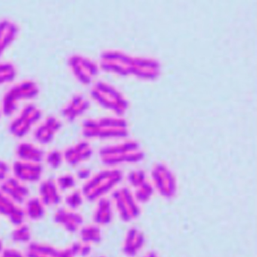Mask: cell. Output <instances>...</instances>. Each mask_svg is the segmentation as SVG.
<instances>
[{
    "mask_svg": "<svg viewBox=\"0 0 257 257\" xmlns=\"http://www.w3.org/2000/svg\"><path fill=\"white\" fill-rule=\"evenodd\" d=\"M40 92V86L34 80L19 82L12 86L3 97L1 112L7 117L13 116L22 103L37 98Z\"/></svg>",
    "mask_w": 257,
    "mask_h": 257,
    "instance_id": "6da1fadb",
    "label": "cell"
},
{
    "mask_svg": "<svg viewBox=\"0 0 257 257\" xmlns=\"http://www.w3.org/2000/svg\"><path fill=\"white\" fill-rule=\"evenodd\" d=\"M82 133L87 138L121 137L126 134V128L125 122L116 118L87 119L83 123Z\"/></svg>",
    "mask_w": 257,
    "mask_h": 257,
    "instance_id": "7a4b0ae2",
    "label": "cell"
},
{
    "mask_svg": "<svg viewBox=\"0 0 257 257\" xmlns=\"http://www.w3.org/2000/svg\"><path fill=\"white\" fill-rule=\"evenodd\" d=\"M43 117V111L38 106L30 104L25 106L9 126L10 134L16 139H22L31 133Z\"/></svg>",
    "mask_w": 257,
    "mask_h": 257,
    "instance_id": "3957f363",
    "label": "cell"
},
{
    "mask_svg": "<svg viewBox=\"0 0 257 257\" xmlns=\"http://www.w3.org/2000/svg\"><path fill=\"white\" fill-rule=\"evenodd\" d=\"M119 179L120 174L116 170L102 172L86 182L82 193L87 199H96L113 188Z\"/></svg>",
    "mask_w": 257,
    "mask_h": 257,
    "instance_id": "277c9868",
    "label": "cell"
},
{
    "mask_svg": "<svg viewBox=\"0 0 257 257\" xmlns=\"http://www.w3.org/2000/svg\"><path fill=\"white\" fill-rule=\"evenodd\" d=\"M95 101L106 108L121 113L126 108V101L120 93L109 85L104 83L95 84L91 91Z\"/></svg>",
    "mask_w": 257,
    "mask_h": 257,
    "instance_id": "5b68a950",
    "label": "cell"
},
{
    "mask_svg": "<svg viewBox=\"0 0 257 257\" xmlns=\"http://www.w3.org/2000/svg\"><path fill=\"white\" fill-rule=\"evenodd\" d=\"M68 65L73 76L83 85L89 84L98 73L95 63L83 55H71L68 58Z\"/></svg>",
    "mask_w": 257,
    "mask_h": 257,
    "instance_id": "8992f818",
    "label": "cell"
},
{
    "mask_svg": "<svg viewBox=\"0 0 257 257\" xmlns=\"http://www.w3.org/2000/svg\"><path fill=\"white\" fill-rule=\"evenodd\" d=\"M100 155L103 162L107 164L131 162L136 161L138 158L137 147L132 143H123L105 148L101 151Z\"/></svg>",
    "mask_w": 257,
    "mask_h": 257,
    "instance_id": "52a82bcc",
    "label": "cell"
},
{
    "mask_svg": "<svg viewBox=\"0 0 257 257\" xmlns=\"http://www.w3.org/2000/svg\"><path fill=\"white\" fill-rule=\"evenodd\" d=\"M13 176L24 183L40 182L44 173L43 164L17 160L11 168Z\"/></svg>",
    "mask_w": 257,
    "mask_h": 257,
    "instance_id": "ba28073f",
    "label": "cell"
},
{
    "mask_svg": "<svg viewBox=\"0 0 257 257\" xmlns=\"http://www.w3.org/2000/svg\"><path fill=\"white\" fill-rule=\"evenodd\" d=\"M62 126V122L56 116H47L35 128L34 140L39 145L47 146L55 140Z\"/></svg>",
    "mask_w": 257,
    "mask_h": 257,
    "instance_id": "9c48e42d",
    "label": "cell"
},
{
    "mask_svg": "<svg viewBox=\"0 0 257 257\" xmlns=\"http://www.w3.org/2000/svg\"><path fill=\"white\" fill-rule=\"evenodd\" d=\"M0 190L10 199L22 206L28 201L31 195V191L26 184L14 176H9L1 182Z\"/></svg>",
    "mask_w": 257,
    "mask_h": 257,
    "instance_id": "30bf717a",
    "label": "cell"
},
{
    "mask_svg": "<svg viewBox=\"0 0 257 257\" xmlns=\"http://www.w3.org/2000/svg\"><path fill=\"white\" fill-rule=\"evenodd\" d=\"M0 216L8 219L13 225H20L25 222V216L24 207L10 199L0 190Z\"/></svg>",
    "mask_w": 257,
    "mask_h": 257,
    "instance_id": "8fae6325",
    "label": "cell"
},
{
    "mask_svg": "<svg viewBox=\"0 0 257 257\" xmlns=\"http://www.w3.org/2000/svg\"><path fill=\"white\" fill-rule=\"evenodd\" d=\"M39 196L46 207H57L61 204L63 198L61 191L57 185L55 179H46L39 185Z\"/></svg>",
    "mask_w": 257,
    "mask_h": 257,
    "instance_id": "7c38bea8",
    "label": "cell"
},
{
    "mask_svg": "<svg viewBox=\"0 0 257 257\" xmlns=\"http://www.w3.org/2000/svg\"><path fill=\"white\" fill-rule=\"evenodd\" d=\"M92 152V149L87 143L79 142L63 152L64 163L71 167H77L89 160Z\"/></svg>",
    "mask_w": 257,
    "mask_h": 257,
    "instance_id": "4fadbf2b",
    "label": "cell"
},
{
    "mask_svg": "<svg viewBox=\"0 0 257 257\" xmlns=\"http://www.w3.org/2000/svg\"><path fill=\"white\" fill-rule=\"evenodd\" d=\"M89 101L83 95L77 94L71 97L63 106L61 114L65 120L73 122L78 119L89 108Z\"/></svg>",
    "mask_w": 257,
    "mask_h": 257,
    "instance_id": "5bb4252c",
    "label": "cell"
},
{
    "mask_svg": "<svg viewBox=\"0 0 257 257\" xmlns=\"http://www.w3.org/2000/svg\"><path fill=\"white\" fill-rule=\"evenodd\" d=\"M54 222L69 231H77L83 223V216L77 210H71L68 207H61L54 213Z\"/></svg>",
    "mask_w": 257,
    "mask_h": 257,
    "instance_id": "9a60e30c",
    "label": "cell"
},
{
    "mask_svg": "<svg viewBox=\"0 0 257 257\" xmlns=\"http://www.w3.org/2000/svg\"><path fill=\"white\" fill-rule=\"evenodd\" d=\"M19 31V25L13 21L7 19L0 20V58L16 41Z\"/></svg>",
    "mask_w": 257,
    "mask_h": 257,
    "instance_id": "2e32d148",
    "label": "cell"
},
{
    "mask_svg": "<svg viewBox=\"0 0 257 257\" xmlns=\"http://www.w3.org/2000/svg\"><path fill=\"white\" fill-rule=\"evenodd\" d=\"M16 153L18 160L39 164L43 163L46 156V153L40 146L31 143H20L16 148Z\"/></svg>",
    "mask_w": 257,
    "mask_h": 257,
    "instance_id": "e0dca14e",
    "label": "cell"
},
{
    "mask_svg": "<svg viewBox=\"0 0 257 257\" xmlns=\"http://www.w3.org/2000/svg\"><path fill=\"white\" fill-rule=\"evenodd\" d=\"M71 249L59 250L46 245L33 243L30 245L28 250V257H73Z\"/></svg>",
    "mask_w": 257,
    "mask_h": 257,
    "instance_id": "ac0fdd59",
    "label": "cell"
},
{
    "mask_svg": "<svg viewBox=\"0 0 257 257\" xmlns=\"http://www.w3.org/2000/svg\"><path fill=\"white\" fill-rule=\"evenodd\" d=\"M115 201L119 213L124 219H130L135 216L137 207L128 191L123 189L117 191L115 195Z\"/></svg>",
    "mask_w": 257,
    "mask_h": 257,
    "instance_id": "d6986e66",
    "label": "cell"
},
{
    "mask_svg": "<svg viewBox=\"0 0 257 257\" xmlns=\"http://www.w3.org/2000/svg\"><path fill=\"white\" fill-rule=\"evenodd\" d=\"M46 206L40 201L38 197L28 198L25 203V216L32 221L40 220L46 215Z\"/></svg>",
    "mask_w": 257,
    "mask_h": 257,
    "instance_id": "ffe728a7",
    "label": "cell"
},
{
    "mask_svg": "<svg viewBox=\"0 0 257 257\" xmlns=\"http://www.w3.org/2000/svg\"><path fill=\"white\" fill-rule=\"evenodd\" d=\"M16 75L17 70L12 63L0 62V86L11 83Z\"/></svg>",
    "mask_w": 257,
    "mask_h": 257,
    "instance_id": "44dd1931",
    "label": "cell"
},
{
    "mask_svg": "<svg viewBox=\"0 0 257 257\" xmlns=\"http://www.w3.org/2000/svg\"><path fill=\"white\" fill-rule=\"evenodd\" d=\"M44 161L49 168L52 170H58L64 163L63 152L58 149L52 150L49 153L46 154Z\"/></svg>",
    "mask_w": 257,
    "mask_h": 257,
    "instance_id": "7402d4cb",
    "label": "cell"
},
{
    "mask_svg": "<svg viewBox=\"0 0 257 257\" xmlns=\"http://www.w3.org/2000/svg\"><path fill=\"white\" fill-rule=\"evenodd\" d=\"M83 198L84 196L82 191L72 190L64 198V204L68 209L77 210L83 204Z\"/></svg>",
    "mask_w": 257,
    "mask_h": 257,
    "instance_id": "603a6c76",
    "label": "cell"
},
{
    "mask_svg": "<svg viewBox=\"0 0 257 257\" xmlns=\"http://www.w3.org/2000/svg\"><path fill=\"white\" fill-rule=\"evenodd\" d=\"M31 235L30 227L24 222L20 225H16V228L13 230L12 237L14 241L18 243H25L29 241Z\"/></svg>",
    "mask_w": 257,
    "mask_h": 257,
    "instance_id": "cb8c5ba5",
    "label": "cell"
},
{
    "mask_svg": "<svg viewBox=\"0 0 257 257\" xmlns=\"http://www.w3.org/2000/svg\"><path fill=\"white\" fill-rule=\"evenodd\" d=\"M55 182L61 191H71L75 188V177L68 173L58 176L55 179Z\"/></svg>",
    "mask_w": 257,
    "mask_h": 257,
    "instance_id": "d4e9b609",
    "label": "cell"
},
{
    "mask_svg": "<svg viewBox=\"0 0 257 257\" xmlns=\"http://www.w3.org/2000/svg\"><path fill=\"white\" fill-rule=\"evenodd\" d=\"M110 216V204L107 201H103L100 203L98 210L95 213V219L98 222H105Z\"/></svg>",
    "mask_w": 257,
    "mask_h": 257,
    "instance_id": "484cf974",
    "label": "cell"
},
{
    "mask_svg": "<svg viewBox=\"0 0 257 257\" xmlns=\"http://www.w3.org/2000/svg\"><path fill=\"white\" fill-rule=\"evenodd\" d=\"M10 171L11 168L9 164L6 161L0 160V183L10 176Z\"/></svg>",
    "mask_w": 257,
    "mask_h": 257,
    "instance_id": "4316f807",
    "label": "cell"
},
{
    "mask_svg": "<svg viewBox=\"0 0 257 257\" xmlns=\"http://www.w3.org/2000/svg\"><path fill=\"white\" fill-rule=\"evenodd\" d=\"M1 253H2L1 257H28L25 256L22 252L15 249H4Z\"/></svg>",
    "mask_w": 257,
    "mask_h": 257,
    "instance_id": "83f0119b",
    "label": "cell"
},
{
    "mask_svg": "<svg viewBox=\"0 0 257 257\" xmlns=\"http://www.w3.org/2000/svg\"><path fill=\"white\" fill-rule=\"evenodd\" d=\"M87 170H79L78 173H77V177H78L79 179H85V178H87Z\"/></svg>",
    "mask_w": 257,
    "mask_h": 257,
    "instance_id": "f1b7e54d",
    "label": "cell"
},
{
    "mask_svg": "<svg viewBox=\"0 0 257 257\" xmlns=\"http://www.w3.org/2000/svg\"><path fill=\"white\" fill-rule=\"evenodd\" d=\"M3 251H4V243L2 240H0V252H2Z\"/></svg>",
    "mask_w": 257,
    "mask_h": 257,
    "instance_id": "f546056e",
    "label": "cell"
},
{
    "mask_svg": "<svg viewBox=\"0 0 257 257\" xmlns=\"http://www.w3.org/2000/svg\"><path fill=\"white\" fill-rule=\"evenodd\" d=\"M0 116H1V113H0Z\"/></svg>",
    "mask_w": 257,
    "mask_h": 257,
    "instance_id": "4dcf8cb0",
    "label": "cell"
}]
</instances>
